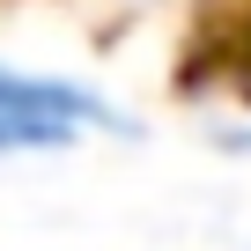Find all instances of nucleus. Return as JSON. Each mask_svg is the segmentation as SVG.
Here are the masks:
<instances>
[{
  "label": "nucleus",
  "mask_w": 251,
  "mask_h": 251,
  "mask_svg": "<svg viewBox=\"0 0 251 251\" xmlns=\"http://www.w3.org/2000/svg\"><path fill=\"white\" fill-rule=\"evenodd\" d=\"M0 118L37 126V133H52L67 148H81L89 133H103V141H133L141 133V118L118 111L103 89L67 81V74H37V67H8V59H0Z\"/></svg>",
  "instance_id": "1"
},
{
  "label": "nucleus",
  "mask_w": 251,
  "mask_h": 251,
  "mask_svg": "<svg viewBox=\"0 0 251 251\" xmlns=\"http://www.w3.org/2000/svg\"><path fill=\"white\" fill-rule=\"evenodd\" d=\"M15 155H67V141L37 133V126H15V118H0V163H15Z\"/></svg>",
  "instance_id": "2"
},
{
  "label": "nucleus",
  "mask_w": 251,
  "mask_h": 251,
  "mask_svg": "<svg viewBox=\"0 0 251 251\" xmlns=\"http://www.w3.org/2000/svg\"><path fill=\"white\" fill-rule=\"evenodd\" d=\"M229 163H251V118H229V126H214V133H207Z\"/></svg>",
  "instance_id": "3"
}]
</instances>
